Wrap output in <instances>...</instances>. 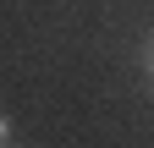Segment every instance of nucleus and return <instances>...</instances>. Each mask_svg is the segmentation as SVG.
Listing matches in <instances>:
<instances>
[{
  "label": "nucleus",
  "mask_w": 154,
  "mask_h": 148,
  "mask_svg": "<svg viewBox=\"0 0 154 148\" xmlns=\"http://www.w3.org/2000/svg\"><path fill=\"white\" fill-rule=\"evenodd\" d=\"M6 137H11V121H6V115H0V148H6Z\"/></svg>",
  "instance_id": "2"
},
{
  "label": "nucleus",
  "mask_w": 154,
  "mask_h": 148,
  "mask_svg": "<svg viewBox=\"0 0 154 148\" xmlns=\"http://www.w3.org/2000/svg\"><path fill=\"white\" fill-rule=\"evenodd\" d=\"M143 71H149V77H154V39L143 44Z\"/></svg>",
  "instance_id": "1"
}]
</instances>
